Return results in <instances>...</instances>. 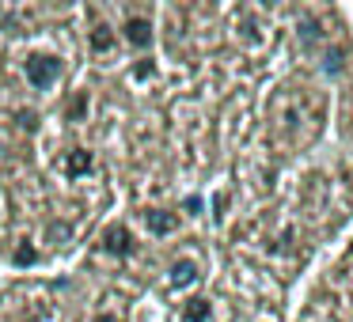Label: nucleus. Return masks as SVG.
<instances>
[{
	"label": "nucleus",
	"mask_w": 353,
	"mask_h": 322,
	"mask_svg": "<svg viewBox=\"0 0 353 322\" xmlns=\"http://www.w3.org/2000/svg\"><path fill=\"white\" fill-rule=\"evenodd\" d=\"M27 80H31V87L46 92V87H54L61 80V61L54 54H31L27 57Z\"/></svg>",
	"instance_id": "nucleus-1"
},
{
	"label": "nucleus",
	"mask_w": 353,
	"mask_h": 322,
	"mask_svg": "<svg viewBox=\"0 0 353 322\" xmlns=\"http://www.w3.org/2000/svg\"><path fill=\"white\" fill-rule=\"evenodd\" d=\"M103 250L114 254V258H125V254H133V231L122 228V224L107 228V231H103Z\"/></svg>",
	"instance_id": "nucleus-2"
},
{
	"label": "nucleus",
	"mask_w": 353,
	"mask_h": 322,
	"mask_svg": "<svg viewBox=\"0 0 353 322\" xmlns=\"http://www.w3.org/2000/svg\"><path fill=\"white\" fill-rule=\"evenodd\" d=\"M122 31H125V42H130L133 50H148V46H152V23H148V19H133L130 16Z\"/></svg>",
	"instance_id": "nucleus-3"
},
{
	"label": "nucleus",
	"mask_w": 353,
	"mask_h": 322,
	"mask_svg": "<svg viewBox=\"0 0 353 322\" xmlns=\"http://www.w3.org/2000/svg\"><path fill=\"white\" fill-rule=\"evenodd\" d=\"M145 224H148V231H152V235H171V231L179 228V216L152 208V213H145Z\"/></svg>",
	"instance_id": "nucleus-4"
},
{
	"label": "nucleus",
	"mask_w": 353,
	"mask_h": 322,
	"mask_svg": "<svg viewBox=\"0 0 353 322\" xmlns=\"http://www.w3.org/2000/svg\"><path fill=\"white\" fill-rule=\"evenodd\" d=\"M198 281V266H194L190 258H179L175 266H171V284L175 288H186V284H194Z\"/></svg>",
	"instance_id": "nucleus-5"
},
{
	"label": "nucleus",
	"mask_w": 353,
	"mask_h": 322,
	"mask_svg": "<svg viewBox=\"0 0 353 322\" xmlns=\"http://www.w3.org/2000/svg\"><path fill=\"white\" fill-rule=\"evenodd\" d=\"M95 167V155L92 152H84V148H77V152L69 155V163H65V171H69L72 178H80V175H88V171Z\"/></svg>",
	"instance_id": "nucleus-6"
},
{
	"label": "nucleus",
	"mask_w": 353,
	"mask_h": 322,
	"mask_svg": "<svg viewBox=\"0 0 353 322\" xmlns=\"http://www.w3.org/2000/svg\"><path fill=\"white\" fill-rule=\"evenodd\" d=\"M92 50L95 54H110V50H114V31H110L107 23H99L92 31Z\"/></svg>",
	"instance_id": "nucleus-7"
},
{
	"label": "nucleus",
	"mask_w": 353,
	"mask_h": 322,
	"mask_svg": "<svg viewBox=\"0 0 353 322\" xmlns=\"http://www.w3.org/2000/svg\"><path fill=\"white\" fill-rule=\"evenodd\" d=\"M183 319L186 322H205L209 319V299H190V303L183 307Z\"/></svg>",
	"instance_id": "nucleus-8"
},
{
	"label": "nucleus",
	"mask_w": 353,
	"mask_h": 322,
	"mask_svg": "<svg viewBox=\"0 0 353 322\" xmlns=\"http://www.w3.org/2000/svg\"><path fill=\"white\" fill-rule=\"evenodd\" d=\"M31 261H39V250H34L31 243H19V250H16V266H31Z\"/></svg>",
	"instance_id": "nucleus-9"
},
{
	"label": "nucleus",
	"mask_w": 353,
	"mask_h": 322,
	"mask_svg": "<svg viewBox=\"0 0 353 322\" xmlns=\"http://www.w3.org/2000/svg\"><path fill=\"white\" fill-rule=\"evenodd\" d=\"M323 69H327V72H342V50H330V54L323 57Z\"/></svg>",
	"instance_id": "nucleus-10"
},
{
	"label": "nucleus",
	"mask_w": 353,
	"mask_h": 322,
	"mask_svg": "<svg viewBox=\"0 0 353 322\" xmlns=\"http://www.w3.org/2000/svg\"><path fill=\"white\" fill-rule=\"evenodd\" d=\"M300 34H304V42H315L319 39V27H315L312 19H304V23H300Z\"/></svg>",
	"instance_id": "nucleus-11"
},
{
	"label": "nucleus",
	"mask_w": 353,
	"mask_h": 322,
	"mask_svg": "<svg viewBox=\"0 0 353 322\" xmlns=\"http://www.w3.org/2000/svg\"><path fill=\"white\" fill-rule=\"evenodd\" d=\"M84 107H88V99H84V95H77V103L69 107V114L72 118H84Z\"/></svg>",
	"instance_id": "nucleus-12"
}]
</instances>
